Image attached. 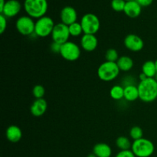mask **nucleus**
<instances>
[{"mask_svg": "<svg viewBox=\"0 0 157 157\" xmlns=\"http://www.w3.org/2000/svg\"><path fill=\"white\" fill-rule=\"evenodd\" d=\"M140 98L143 102L151 103L157 99V81L156 78H147L138 84Z\"/></svg>", "mask_w": 157, "mask_h": 157, "instance_id": "f257e3e1", "label": "nucleus"}, {"mask_svg": "<svg viewBox=\"0 0 157 157\" xmlns=\"http://www.w3.org/2000/svg\"><path fill=\"white\" fill-rule=\"evenodd\" d=\"M48 4L47 0H25L24 9L29 16L38 18L44 16L48 11Z\"/></svg>", "mask_w": 157, "mask_h": 157, "instance_id": "f03ea898", "label": "nucleus"}, {"mask_svg": "<svg viewBox=\"0 0 157 157\" xmlns=\"http://www.w3.org/2000/svg\"><path fill=\"white\" fill-rule=\"evenodd\" d=\"M131 150L136 157H150L154 153L155 147L151 140L143 137L133 140Z\"/></svg>", "mask_w": 157, "mask_h": 157, "instance_id": "7ed1b4c3", "label": "nucleus"}, {"mask_svg": "<svg viewBox=\"0 0 157 157\" xmlns=\"http://www.w3.org/2000/svg\"><path fill=\"white\" fill-rule=\"evenodd\" d=\"M120 71L117 62L104 61L98 67V75L101 81L109 82L116 79L119 76Z\"/></svg>", "mask_w": 157, "mask_h": 157, "instance_id": "20e7f679", "label": "nucleus"}, {"mask_svg": "<svg viewBox=\"0 0 157 157\" xmlns=\"http://www.w3.org/2000/svg\"><path fill=\"white\" fill-rule=\"evenodd\" d=\"M55 24L53 19L49 16L41 17L35 21V34L39 38H46L52 35Z\"/></svg>", "mask_w": 157, "mask_h": 157, "instance_id": "39448f33", "label": "nucleus"}, {"mask_svg": "<svg viewBox=\"0 0 157 157\" xmlns=\"http://www.w3.org/2000/svg\"><path fill=\"white\" fill-rule=\"evenodd\" d=\"M80 23L84 34L87 35H95L101 27L99 18L93 13H87L83 15Z\"/></svg>", "mask_w": 157, "mask_h": 157, "instance_id": "423d86ee", "label": "nucleus"}, {"mask_svg": "<svg viewBox=\"0 0 157 157\" xmlns=\"http://www.w3.org/2000/svg\"><path fill=\"white\" fill-rule=\"evenodd\" d=\"M81 48L76 43L68 41L61 44L60 55L64 60L68 61H75L81 56Z\"/></svg>", "mask_w": 157, "mask_h": 157, "instance_id": "0eeeda50", "label": "nucleus"}, {"mask_svg": "<svg viewBox=\"0 0 157 157\" xmlns=\"http://www.w3.org/2000/svg\"><path fill=\"white\" fill-rule=\"evenodd\" d=\"M35 22L34 21L33 18L29 15H23L19 17L15 22L16 30L21 35L25 36H29L32 34H35Z\"/></svg>", "mask_w": 157, "mask_h": 157, "instance_id": "6e6552de", "label": "nucleus"}, {"mask_svg": "<svg viewBox=\"0 0 157 157\" xmlns=\"http://www.w3.org/2000/svg\"><path fill=\"white\" fill-rule=\"evenodd\" d=\"M51 35H52V38L54 42L61 44L67 42L71 36L68 26L62 22L55 24Z\"/></svg>", "mask_w": 157, "mask_h": 157, "instance_id": "1a4fd4ad", "label": "nucleus"}, {"mask_svg": "<svg viewBox=\"0 0 157 157\" xmlns=\"http://www.w3.org/2000/svg\"><path fill=\"white\" fill-rule=\"evenodd\" d=\"M124 45L126 48L133 52H138L144 47V40L137 35L129 34L124 38Z\"/></svg>", "mask_w": 157, "mask_h": 157, "instance_id": "9d476101", "label": "nucleus"}, {"mask_svg": "<svg viewBox=\"0 0 157 157\" xmlns=\"http://www.w3.org/2000/svg\"><path fill=\"white\" fill-rule=\"evenodd\" d=\"M21 9V5L18 0H7L4 9L0 13L6 18H12L18 15Z\"/></svg>", "mask_w": 157, "mask_h": 157, "instance_id": "9b49d317", "label": "nucleus"}, {"mask_svg": "<svg viewBox=\"0 0 157 157\" xmlns=\"http://www.w3.org/2000/svg\"><path fill=\"white\" fill-rule=\"evenodd\" d=\"M60 18H61V22L69 26L70 25L76 22L78 19V13L75 8L71 6H65L61 9V13H60Z\"/></svg>", "mask_w": 157, "mask_h": 157, "instance_id": "f8f14e48", "label": "nucleus"}, {"mask_svg": "<svg viewBox=\"0 0 157 157\" xmlns=\"http://www.w3.org/2000/svg\"><path fill=\"white\" fill-rule=\"evenodd\" d=\"M98 40L95 35L84 34L81 38V48L87 52H94L98 48Z\"/></svg>", "mask_w": 157, "mask_h": 157, "instance_id": "ddd939ff", "label": "nucleus"}, {"mask_svg": "<svg viewBox=\"0 0 157 157\" xmlns=\"http://www.w3.org/2000/svg\"><path fill=\"white\" fill-rule=\"evenodd\" d=\"M48 108L47 101L44 98L41 99H35V101L32 103L30 107L31 113L35 117H40L43 116L46 112Z\"/></svg>", "mask_w": 157, "mask_h": 157, "instance_id": "4468645a", "label": "nucleus"}, {"mask_svg": "<svg viewBox=\"0 0 157 157\" xmlns=\"http://www.w3.org/2000/svg\"><path fill=\"white\" fill-rule=\"evenodd\" d=\"M141 12H142V7L136 0L129 1L126 2L124 12L129 18H137L141 14Z\"/></svg>", "mask_w": 157, "mask_h": 157, "instance_id": "2eb2a0df", "label": "nucleus"}, {"mask_svg": "<svg viewBox=\"0 0 157 157\" xmlns=\"http://www.w3.org/2000/svg\"><path fill=\"white\" fill-rule=\"evenodd\" d=\"M6 136L9 142L15 144L21 140V136H22V132L18 126L11 125L6 130Z\"/></svg>", "mask_w": 157, "mask_h": 157, "instance_id": "dca6fc26", "label": "nucleus"}, {"mask_svg": "<svg viewBox=\"0 0 157 157\" xmlns=\"http://www.w3.org/2000/svg\"><path fill=\"white\" fill-rule=\"evenodd\" d=\"M93 153L97 157H110L112 155V149L108 144L99 143L94 147Z\"/></svg>", "mask_w": 157, "mask_h": 157, "instance_id": "f3484780", "label": "nucleus"}, {"mask_svg": "<svg viewBox=\"0 0 157 157\" xmlns=\"http://www.w3.org/2000/svg\"><path fill=\"white\" fill-rule=\"evenodd\" d=\"M140 98L139 90L136 85H130L124 87V99L129 102H133Z\"/></svg>", "mask_w": 157, "mask_h": 157, "instance_id": "a211bd4d", "label": "nucleus"}, {"mask_svg": "<svg viewBox=\"0 0 157 157\" xmlns=\"http://www.w3.org/2000/svg\"><path fill=\"white\" fill-rule=\"evenodd\" d=\"M117 64L120 70L127 72L133 68L134 63H133V59L130 57L124 55V56L120 57L119 59L117 61Z\"/></svg>", "mask_w": 157, "mask_h": 157, "instance_id": "6ab92c4d", "label": "nucleus"}, {"mask_svg": "<svg viewBox=\"0 0 157 157\" xmlns=\"http://www.w3.org/2000/svg\"><path fill=\"white\" fill-rule=\"evenodd\" d=\"M142 72L148 78H155L156 76V70L155 61H147L142 66Z\"/></svg>", "mask_w": 157, "mask_h": 157, "instance_id": "aec40b11", "label": "nucleus"}, {"mask_svg": "<svg viewBox=\"0 0 157 157\" xmlns=\"http://www.w3.org/2000/svg\"><path fill=\"white\" fill-rule=\"evenodd\" d=\"M110 95L112 99L121 101L124 98V87L122 85H114L110 89Z\"/></svg>", "mask_w": 157, "mask_h": 157, "instance_id": "412c9836", "label": "nucleus"}, {"mask_svg": "<svg viewBox=\"0 0 157 157\" xmlns=\"http://www.w3.org/2000/svg\"><path fill=\"white\" fill-rule=\"evenodd\" d=\"M116 145L121 150H131L132 144L130 139L127 136H121L117 139Z\"/></svg>", "mask_w": 157, "mask_h": 157, "instance_id": "4be33fe9", "label": "nucleus"}, {"mask_svg": "<svg viewBox=\"0 0 157 157\" xmlns=\"http://www.w3.org/2000/svg\"><path fill=\"white\" fill-rule=\"evenodd\" d=\"M68 29H69V32H70L71 36L78 37L80 36L81 34L84 33L81 23L78 22V21L68 26Z\"/></svg>", "mask_w": 157, "mask_h": 157, "instance_id": "5701e85b", "label": "nucleus"}, {"mask_svg": "<svg viewBox=\"0 0 157 157\" xmlns=\"http://www.w3.org/2000/svg\"><path fill=\"white\" fill-rule=\"evenodd\" d=\"M106 61H110V62H117L119 59V55L116 49L109 48L106 52L105 54Z\"/></svg>", "mask_w": 157, "mask_h": 157, "instance_id": "b1692460", "label": "nucleus"}, {"mask_svg": "<svg viewBox=\"0 0 157 157\" xmlns=\"http://www.w3.org/2000/svg\"><path fill=\"white\" fill-rule=\"evenodd\" d=\"M130 136L131 137V139H133V140H136L143 138L144 131H143L141 127H138V126H134V127H133L130 129Z\"/></svg>", "mask_w": 157, "mask_h": 157, "instance_id": "393cba45", "label": "nucleus"}, {"mask_svg": "<svg viewBox=\"0 0 157 157\" xmlns=\"http://www.w3.org/2000/svg\"><path fill=\"white\" fill-rule=\"evenodd\" d=\"M126 2H127L125 0H112L110 6H111L113 10H114L115 12H124Z\"/></svg>", "mask_w": 157, "mask_h": 157, "instance_id": "a878e982", "label": "nucleus"}, {"mask_svg": "<svg viewBox=\"0 0 157 157\" xmlns=\"http://www.w3.org/2000/svg\"><path fill=\"white\" fill-rule=\"evenodd\" d=\"M32 94H33V96L35 97V99H41V98H43V97L44 96V94H45L44 87L43 86L40 85V84L35 85L33 87V90H32Z\"/></svg>", "mask_w": 157, "mask_h": 157, "instance_id": "bb28decb", "label": "nucleus"}, {"mask_svg": "<svg viewBox=\"0 0 157 157\" xmlns=\"http://www.w3.org/2000/svg\"><path fill=\"white\" fill-rule=\"evenodd\" d=\"M135 84H136L135 78H133L132 76H130V75L124 77V79L122 80V86L124 87L130 85H135Z\"/></svg>", "mask_w": 157, "mask_h": 157, "instance_id": "cd10ccee", "label": "nucleus"}, {"mask_svg": "<svg viewBox=\"0 0 157 157\" xmlns=\"http://www.w3.org/2000/svg\"><path fill=\"white\" fill-rule=\"evenodd\" d=\"M7 28V18L3 15H0V34H3Z\"/></svg>", "mask_w": 157, "mask_h": 157, "instance_id": "c85d7f7f", "label": "nucleus"}, {"mask_svg": "<svg viewBox=\"0 0 157 157\" xmlns=\"http://www.w3.org/2000/svg\"><path fill=\"white\" fill-rule=\"evenodd\" d=\"M115 157H136L131 150H121Z\"/></svg>", "mask_w": 157, "mask_h": 157, "instance_id": "c756f323", "label": "nucleus"}, {"mask_svg": "<svg viewBox=\"0 0 157 157\" xmlns=\"http://www.w3.org/2000/svg\"><path fill=\"white\" fill-rule=\"evenodd\" d=\"M61 44H58V43L56 42H52V44H51V51L54 53H57V54H60V52H61Z\"/></svg>", "mask_w": 157, "mask_h": 157, "instance_id": "7c9ffc66", "label": "nucleus"}, {"mask_svg": "<svg viewBox=\"0 0 157 157\" xmlns=\"http://www.w3.org/2000/svg\"><path fill=\"white\" fill-rule=\"evenodd\" d=\"M138 3L141 6V7H147L152 5L153 0H136Z\"/></svg>", "mask_w": 157, "mask_h": 157, "instance_id": "2f4dec72", "label": "nucleus"}, {"mask_svg": "<svg viewBox=\"0 0 157 157\" xmlns=\"http://www.w3.org/2000/svg\"><path fill=\"white\" fill-rule=\"evenodd\" d=\"M6 0H0V12L2 11V9H4V6L6 5Z\"/></svg>", "mask_w": 157, "mask_h": 157, "instance_id": "473e14b6", "label": "nucleus"}, {"mask_svg": "<svg viewBox=\"0 0 157 157\" xmlns=\"http://www.w3.org/2000/svg\"><path fill=\"white\" fill-rule=\"evenodd\" d=\"M147 78H147V77L146 76V75H144V74L143 73V72L141 74H140L139 79H140V81H144V80H146V79H147Z\"/></svg>", "mask_w": 157, "mask_h": 157, "instance_id": "72a5a7b5", "label": "nucleus"}, {"mask_svg": "<svg viewBox=\"0 0 157 157\" xmlns=\"http://www.w3.org/2000/svg\"><path fill=\"white\" fill-rule=\"evenodd\" d=\"M87 157H97V156H95V155L94 154V153H90V154H89Z\"/></svg>", "mask_w": 157, "mask_h": 157, "instance_id": "f704fd0d", "label": "nucleus"}, {"mask_svg": "<svg viewBox=\"0 0 157 157\" xmlns=\"http://www.w3.org/2000/svg\"><path fill=\"white\" fill-rule=\"evenodd\" d=\"M155 65H156V75H157V60L155 61Z\"/></svg>", "mask_w": 157, "mask_h": 157, "instance_id": "c9c22d12", "label": "nucleus"}, {"mask_svg": "<svg viewBox=\"0 0 157 157\" xmlns=\"http://www.w3.org/2000/svg\"><path fill=\"white\" fill-rule=\"evenodd\" d=\"M126 2H129V1H133V0H125Z\"/></svg>", "mask_w": 157, "mask_h": 157, "instance_id": "e433bc0d", "label": "nucleus"}, {"mask_svg": "<svg viewBox=\"0 0 157 157\" xmlns=\"http://www.w3.org/2000/svg\"><path fill=\"white\" fill-rule=\"evenodd\" d=\"M156 78V81H157V75H156V78Z\"/></svg>", "mask_w": 157, "mask_h": 157, "instance_id": "4c0bfd02", "label": "nucleus"}]
</instances>
